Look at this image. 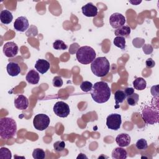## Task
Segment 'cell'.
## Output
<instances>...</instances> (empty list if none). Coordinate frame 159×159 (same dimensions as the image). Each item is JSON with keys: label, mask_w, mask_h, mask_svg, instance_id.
I'll return each instance as SVG.
<instances>
[{"label": "cell", "mask_w": 159, "mask_h": 159, "mask_svg": "<svg viewBox=\"0 0 159 159\" xmlns=\"http://www.w3.org/2000/svg\"><path fill=\"white\" fill-rule=\"evenodd\" d=\"M111 94V89L105 81H98L93 84L91 90V96L93 99L97 103H104L107 102Z\"/></svg>", "instance_id": "1"}, {"label": "cell", "mask_w": 159, "mask_h": 159, "mask_svg": "<svg viewBox=\"0 0 159 159\" xmlns=\"http://www.w3.org/2000/svg\"><path fill=\"white\" fill-rule=\"evenodd\" d=\"M17 132L16 121L11 117H4L0 120V136L3 139L13 137Z\"/></svg>", "instance_id": "2"}, {"label": "cell", "mask_w": 159, "mask_h": 159, "mask_svg": "<svg viewBox=\"0 0 159 159\" xmlns=\"http://www.w3.org/2000/svg\"><path fill=\"white\" fill-rule=\"evenodd\" d=\"M91 70L93 73L98 77L106 76L109 71L110 63L104 57L95 58L91 64Z\"/></svg>", "instance_id": "3"}, {"label": "cell", "mask_w": 159, "mask_h": 159, "mask_svg": "<svg viewBox=\"0 0 159 159\" xmlns=\"http://www.w3.org/2000/svg\"><path fill=\"white\" fill-rule=\"evenodd\" d=\"M95 50L89 46H83L78 48L76 53L78 61L83 65L91 63L96 58Z\"/></svg>", "instance_id": "4"}, {"label": "cell", "mask_w": 159, "mask_h": 159, "mask_svg": "<svg viewBox=\"0 0 159 159\" xmlns=\"http://www.w3.org/2000/svg\"><path fill=\"white\" fill-rule=\"evenodd\" d=\"M142 117L144 122L147 124L153 125L158 122V105L154 106V104L145 106L142 109Z\"/></svg>", "instance_id": "5"}, {"label": "cell", "mask_w": 159, "mask_h": 159, "mask_svg": "<svg viewBox=\"0 0 159 159\" xmlns=\"http://www.w3.org/2000/svg\"><path fill=\"white\" fill-rule=\"evenodd\" d=\"M50 118L45 114H37L33 120L34 127L38 130H44L50 124Z\"/></svg>", "instance_id": "6"}, {"label": "cell", "mask_w": 159, "mask_h": 159, "mask_svg": "<svg viewBox=\"0 0 159 159\" xmlns=\"http://www.w3.org/2000/svg\"><path fill=\"white\" fill-rule=\"evenodd\" d=\"M122 123L121 116L117 113L109 114L106 119V125L108 129L117 130L120 127Z\"/></svg>", "instance_id": "7"}, {"label": "cell", "mask_w": 159, "mask_h": 159, "mask_svg": "<svg viewBox=\"0 0 159 159\" xmlns=\"http://www.w3.org/2000/svg\"><path fill=\"white\" fill-rule=\"evenodd\" d=\"M54 113L60 117H66L70 112L68 105L63 101H58L53 106Z\"/></svg>", "instance_id": "8"}, {"label": "cell", "mask_w": 159, "mask_h": 159, "mask_svg": "<svg viewBox=\"0 0 159 159\" xmlns=\"http://www.w3.org/2000/svg\"><path fill=\"white\" fill-rule=\"evenodd\" d=\"M125 22V17L122 14L119 12L113 13L109 17L110 25L114 29H118L124 25Z\"/></svg>", "instance_id": "9"}, {"label": "cell", "mask_w": 159, "mask_h": 159, "mask_svg": "<svg viewBox=\"0 0 159 159\" xmlns=\"http://www.w3.org/2000/svg\"><path fill=\"white\" fill-rule=\"evenodd\" d=\"M3 53L6 57L11 58L15 57L19 51L17 45L14 42H8L3 46Z\"/></svg>", "instance_id": "10"}, {"label": "cell", "mask_w": 159, "mask_h": 159, "mask_svg": "<svg viewBox=\"0 0 159 159\" xmlns=\"http://www.w3.org/2000/svg\"><path fill=\"white\" fill-rule=\"evenodd\" d=\"M29 27V20L26 17L20 16L17 17L14 23V27L15 30L19 32H25Z\"/></svg>", "instance_id": "11"}, {"label": "cell", "mask_w": 159, "mask_h": 159, "mask_svg": "<svg viewBox=\"0 0 159 159\" xmlns=\"http://www.w3.org/2000/svg\"><path fill=\"white\" fill-rule=\"evenodd\" d=\"M83 14L88 17H95L98 14V8L91 2H88L81 7Z\"/></svg>", "instance_id": "12"}, {"label": "cell", "mask_w": 159, "mask_h": 159, "mask_svg": "<svg viewBox=\"0 0 159 159\" xmlns=\"http://www.w3.org/2000/svg\"><path fill=\"white\" fill-rule=\"evenodd\" d=\"M14 106L19 110L26 109L29 106V101L26 96L20 94L14 99Z\"/></svg>", "instance_id": "13"}, {"label": "cell", "mask_w": 159, "mask_h": 159, "mask_svg": "<svg viewBox=\"0 0 159 159\" xmlns=\"http://www.w3.org/2000/svg\"><path fill=\"white\" fill-rule=\"evenodd\" d=\"M50 66V63L44 59L37 60L35 64V69L42 74L46 73L49 70Z\"/></svg>", "instance_id": "14"}, {"label": "cell", "mask_w": 159, "mask_h": 159, "mask_svg": "<svg viewBox=\"0 0 159 159\" xmlns=\"http://www.w3.org/2000/svg\"><path fill=\"white\" fill-rule=\"evenodd\" d=\"M131 139L129 134L122 133L118 135L116 138V142L119 147H125L129 145Z\"/></svg>", "instance_id": "15"}, {"label": "cell", "mask_w": 159, "mask_h": 159, "mask_svg": "<svg viewBox=\"0 0 159 159\" xmlns=\"http://www.w3.org/2000/svg\"><path fill=\"white\" fill-rule=\"evenodd\" d=\"M7 73L11 76H16L20 73V67L18 63L13 61L9 62L6 66Z\"/></svg>", "instance_id": "16"}, {"label": "cell", "mask_w": 159, "mask_h": 159, "mask_svg": "<svg viewBox=\"0 0 159 159\" xmlns=\"http://www.w3.org/2000/svg\"><path fill=\"white\" fill-rule=\"evenodd\" d=\"M25 78L28 83L32 84H36L39 81L40 76L37 71L34 70H31L27 73Z\"/></svg>", "instance_id": "17"}, {"label": "cell", "mask_w": 159, "mask_h": 159, "mask_svg": "<svg viewBox=\"0 0 159 159\" xmlns=\"http://www.w3.org/2000/svg\"><path fill=\"white\" fill-rule=\"evenodd\" d=\"M127 157V151L121 147L116 148L112 152V158L113 159H125Z\"/></svg>", "instance_id": "18"}, {"label": "cell", "mask_w": 159, "mask_h": 159, "mask_svg": "<svg viewBox=\"0 0 159 159\" xmlns=\"http://www.w3.org/2000/svg\"><path fill=\"white\" fill-rule=\"evenodd\" d=\"M0 19L1 22L4 24H10L12 19L13 16L12 12L7 9L2 10L0 13Z\"/></svg>", "instance_id": "19"}, {"label": "cell", "mask_w": 159, "mask_h": 159, "mask_svg": "<svg viewBox=\"0 0 159 159\" xmlns=\"http://www.w3.org/2000/svg\"><path fill=\"white\" fill-rule=\"evenodd\" d=\"M130 28L127 25H123L116 30H115L114 34L117 37H128L130 34Z\"/></svg>", "instance_id": "20"}, {"label": "cell", "mask_w": 159, "mask_h": 159, "mask_svg": "<svg viewBox=\"0 0 159 159\" xmlns=\"http://www.w3.org/2000/svg\"><path fill=\"white\" fill-rule=\"evenodd\" d=\"M133 86L135 89L142 91L145 89L147 86V82L143 78L139 77L133 81Z\"/></svg>", "instance_id": "21"}, {"label": "cell", "mask_w": 159, "mask_h": 159, "mask_svg": "<svg viewBox=\"0 0 159 159\" xmlns=\"http://www.w3.org/2000/svg\"><path fill=\"white\" fill-rule=\"evenodd\" d=\"M127 96L124 93V91L117 90L114 93V99L116 101V105H118L119 103H122L125 99Z\"/></svg>", "instance_id": "22"}, {"label": "cell", "mask_w": 159, "mask_h": 159, "mask_svg": "<svg viewBox=\"0 0 159 159\" xmlns=\"http://www.w3.org/2000/svg\"><path fill=\"white\" fill-rule=\"evenodd\" d=\"M114 45L117 47L124 50L125 48V39L124 37H116L113 40Z\"/></svg>", "instance_id": "23"}, {"label": "cell", "mask_w": 159, "mask_h": 159, "mask_svg": "<svg viewBox=\"0 0 159 159\" xmlns=\"http://www.w3.org/2000/svg\"><path fill=\"white\" fill-rule=\"evenodd\" d=\"M127 99V103L130 105V106H135L139 99V96L138 94L134 93L133 94H132L131 95H129L128 96H127L126 98Z\"/></svg>", "instance_id": "24"}, {"label": "cell", "mask_w": 159, "mask_h": 159, "mask_svg": "<svg viewBox=\"0 0 159 159\" xmlns=\"http://www.w3.org/2000/svg\"><path fill=\"white\" fill-rule=\"evenodd\" d=\"M12 158L11 152L6 147L0 148V158L1 159H11Z\"/></svg>", "instance_id": "25"}, {"label": "cell", "mask_w": 159, "mask_h": 159, "mask_svg": "<svg viewBox=\"0 0 159 159\" xmlns=\"http://www.w3.org/2000/svg\"><path fill=\"white\" fill-rule=\"evenodd\" d=\"M32 157L35 159H44L45 158V153L41 148H35L33 151Z\"/></svg>", "instance_id": "26"}, {"label": "cell", "mask_w": 159, "mask_h": 159, "mask_svg": "<svg viewBox=\"0 0 159 159\" xmlns=\"http://www.w3.org/2000/svg\"><path fill=\"white\" fill-rule=\"evenodd\" d=\"M53 47L55 50H63L66 49L68 47L63 41L61 40H57L53 43Z\"/></svg>", "instance_id": "27"}, {"label": "cell", "mask_w": 159, "mask_h": 159, "mask_svg": "<svg viewBox=\"0 0 159 159\" xmlns=\"http://www.w3.org/2000/svg\"><path fill=\"white\" fill-rule=\"evenodd\" d=\"M135 147L138 150H146L148 147V144L145 139H140L138 140L135 143Z\"/></svg>", "instance_id": "28"}, {"label": "cell", "mask_w": 159, "mask_h": 159, "mask_svg": "<svg viewBox=\"0 0 159 159\" xmlns=\"http://www.w3.org/2000/svg\"><path fill=\"white\" fill-rule=\"evenodd\" d=\"M93 86V84L91 82L88 81H84L82 82V83L80 84V88L84 92H89L91 91Z\"/></svg>", "instance_id": "29"}, {"label": "cell", "mask_w": 159, "mask_h": 159, "mask_svg": "<svg viewBox=\"0 0 159 159\" xmlns=\"http://www.w3.org/2000/svg\"><path fill=\"white\" fill-rule=\"evenodd\" d=\"M65 143L64 141H57L53 143V148L56 152H61L64 150Z\"/></svg>", "instance_id": "30"}, {"label": "cell", "mask_w": 159, "mask_h": 159, "mask_svg": "<svg viewBox=\"0 0 159 159\" xmlns=\"http://www.w3.org/2000/svg\"><path fill=\"white\" fill-rule=\"evenodd\" d=\"M63 83V80H62V78L61 76H57L53 78V81H52V84L54 87L60 88V87L62 86Z\"/></svg>", "instance_id": "31"}, {"label": "cell", "mask_w": 159, "mask_h": 159, "mask_svg": "<svg viewBox=\"0 0 159 159\" xmlns=\"http://www.w3.org/2000/svg\"><path fill=\"white\" fill-rule=\"evenodd\" d=\"M145 65H146L147 68H153L155 65V62L153 60H152V58H149L146 60Z\"/></svg>", "instance_id": "32"}, {"label": "cell", "mask_w": 159, "mask_h": 159, "mask_svg": "<svg viewBox=\"0 0 159 159\" xmlns=\"http://www.w3.org/2000/svg\"><path fill=\"white\" fill-rule=\"evenodd\" d=\"M124 93H125L126 96H128L134 93V89L133 88H127L125 89Z\"/></svg>", "instance_id": "33"}, {"label": "cell", "mask_w": 159, "mask_h": 159, "mask_svg": "<svg viewBox=\"0 0 159 159\" xmlns=\"http://www.w3.org/2000/svg\"><path fill=\"white\" fill-rule=\"evenodd\" d=\"M87 158V157H86L83 153H80L78 157H77V158Z\"/></svg>", "instance_id": "34"}]
</instances>
